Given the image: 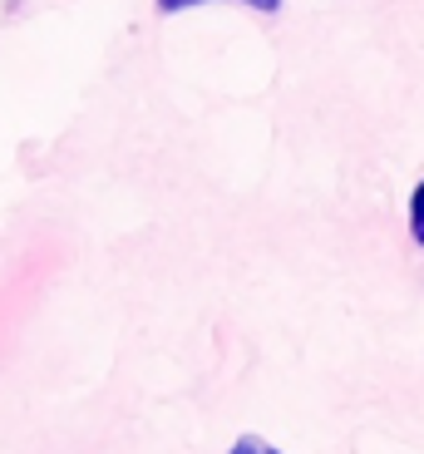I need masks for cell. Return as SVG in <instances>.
<instances>
[{
	"label": "cell",
	"instance_id": "cell-1",
	"mask_svg": "<svg viewBox=\"0 0 424 454\" xmlns=\"http://www.w3.org/2000/svg\"><path fill=\"white\" fill-rule=\"evenodd\" d=\"M153 5H158V15H178V11H193V5H212V0H153ZM237 5H252L262 15L281 11V0H237Z\"/></svg>",
	"mask_w": 424,
	"mask_h": 454
},
{
	"label": "cell",
	"instance_id": "cell-2",
	"mask_svg": "<svg viewBox=\"0 0 424 454\" xmlns=\"http://www.w3.org/2000/svg\"><path fill=\"white\" fill-rule=\"evenodd\" d=\"M222 454H287V450H276L272 440H262V434H237Z\"/></svg>",
	"mask_w": 424,
	"mask_h": 454
},
{
	"label": "cell",
	"instance_id": "cell-3",
	"mask_svg": "<svg viewBox=\"0 0 424 454\" xmlns=\"http://www.w3.org/2000/svg\"><path fill=\"white\" fill-rule=\"evenodd\" d=\"M410 238L424 247V178L414 183V193H410Z\"/></svg>",
	"mask_w": 424,
	"mask_h": 454
}]
</instances>
